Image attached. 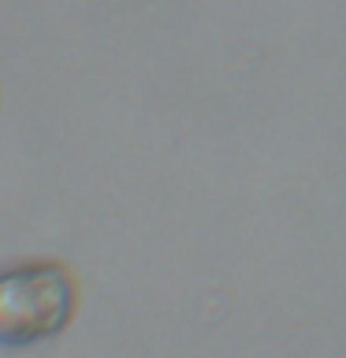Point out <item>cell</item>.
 Masks as SVG:
<instances>
[{"mask_svg": "<svg viewBox=\"0 0 346 358\" xmlns=\"http://www.w3.org/2000/svg\"><path fill=\"white\" fill-rule=\"evenodd\" d=\"M75 317V280L63 265L30 262L0 273V343L33 347Z\"/></svg>", "mask_w": 346, "mask_h": 358, "instance_id": "obj_1", "label": "cell"}]
</instances>
